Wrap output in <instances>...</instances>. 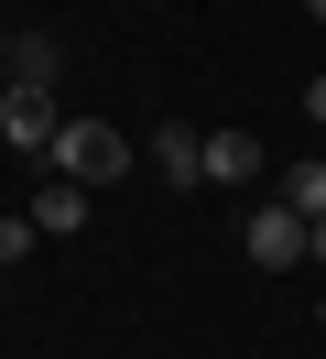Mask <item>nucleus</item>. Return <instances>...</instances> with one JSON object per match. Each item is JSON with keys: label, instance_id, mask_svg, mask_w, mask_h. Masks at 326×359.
<instances>
[{"label": "nucleus", "instance_id": "nucleus-10", "mask_svg": "<svg viewBox=\"0 0 326 359\" xmlns=\"http://www.w3.org/2000/svg\"><path fill=\"white\" fill-rule=\"evenodd\" d=\"M304 262H315V272H326V218H304Z\"/></svg>", "mask_w": 326, "mask_h": 359}, {"label": "nucleus", "instance_id": "nucleus-2", "mask_svg": "<svg viewBox=\"0 0 326 359\" xmlns=\"http://www.w3.org/2000/svg\"><path fill=\"white\" fill-rule=\"evenodd\" d=\"M55 131H65V109H55V98H43V88H0V142H11V153H55Z\"/></svg>", "mask_w": 326, "mask_h": 359}, {"label": "nucleus", "instance_id": "nucleus-12", "mask_svg": "<svg viewBox=\"0 0 326 359\" xmlns=\"http://www.w3.org/2000/svg\"><path fill=\"white\" fill-rule=\"evenodd\" d=\"M304 22H326V0H304Z\"/></svg>", "mask_w": 326, "mask_h": 359}, {"label": "nucleus", "instance_id": "nucleus-7", "mask_svg": "<svg viewBox=\"0 0 326 359\" xmlns=\"http://www.w3.org/2000/svg\"><path fill=\"white\" fill-rule=\"evenodd\" d=\"M261 175V142L250 131H207V185H250Z\"/></svg>", "mask_w": 326, "mask_h": 359}, {"label": "nucleus", "instance_id": "nucleus-4", "mask_svg": "<svg viewBox=\"0 0 326 359\" xmlns=\"http://www.w3.org/2000/svg\"><path fill=\"white\" fill-rule=\"evenodd\" d=\"M87 218H98V185H65V175H43V196H33V229H43V240H76Z\"/></svg>", "mask_w": 326, "mask_h": 359}, {"label": "nucleus", "instance_id": "nucleus-9", "mask_svg": "<svg viewBox=\"0 0 326 359\" xmlns=\"http://www.w3.org/2000/svg\"><path fill=\"white\" fill-rule=\"evenodd\" d=\"M33 240H43V229H33V207H22V218H0V272H11L22 250H33Z\"/></svg>", "mask_w": 326, "mask_h": 359}, {"label": "nucleus", "instance_id": "nucleus-11", "mask_svg": "<svg viewBox=\"0 0 326 359\" xmlns=\"http://www.w3.org/2000/svg\"><path fill=\"white\" fill-rule=\"evenodd\" d=\"M304 120H326V76H304Z\"/></svg>", "mask_w": 326, "mask_h": 359}, {"label": "nucleus", "instance_id": "nucleus-8", "mask_svg": "<svg viewBox=\"0 0 326 359\" xmlns=\"http://www.w3.org/2000/svg\"><path fill=\"white\" fill-rule=\"evenodd\" d=\"M283 207H294V218H326V163H294V175H283Z\"/></svg>", "mask_w": 326, "mask_h": 359}, {"label": "nucleus", "instance_id": "nucleus-1", "mask_svg": "<svg viewBox=\"0 0 326 359\" xmlns=\"http://www.w3.org/2000/svg\"><path fill=\"white\" fill-rule=\"evenodd\" d=\"M43 163H55L65 185H120V175H130V142L109 131V120H65V131H55V153H43Z\"/></svg>", "mask_w": 326, "mask_h": 359}, {"label": "nucleus", "instance_id": "nucleus-3", "mask_svg": "<svg viewBox=\"0 0 326 359\" xmlns=\"http://www.w3.org/2000/svg\"><path fill=\"white\" fill-rule=\"evenodd\" d=\"M239 250H250L261 272H294V262H304V218H294L283 196H272V207H250V229H239Z\"/></svg>", "mask_w": 326, "mask_h": 359}, {"label": "nucleus", "instance_id": "nucleus-5", "mask_svg": "<svg viewBox=\"0 0 326 359\" xmlns=\"http://www.w3.org/2000/svg\"><path fill=\"white\" fill-rule=\"evenodd\" d=\"M152 175H163V185H207V131L163 120V131H152Z\"/></svg>", "mask_w": 326, "mask_h": 359}, {"label": "nucleus", "instance_id": "nucleus-6", "mask_svg": "<svg viewBox=\"0 0 326 359\" xmlns=\"http://www.w3.org/2000/svg\"><path fill=\"white\" fill-rule=\"evenodd\" d=\"M0 76H11V88H55V76H65L55 33H11V44H0Z\"/></svg>", "mask_w": 326, "mask_h": 359}]
</instances>
